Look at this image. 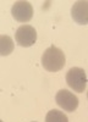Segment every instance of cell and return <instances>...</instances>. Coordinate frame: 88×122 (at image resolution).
Returning a JSON list of instances; mask_svg holds the SVG:
<instances>
[{"label": "cell", "mask_w": 88, "mask_h": 122, "mask_svg": "<svg viewBox=\"0 0 88 122\" xmlns=\"http://www.w3.org/2000/svg\"><path fill=\"white\" fill-rule=\"evenodd\" d=\"M65 62H66V59L64 51L54 45L48 48L42 56V66L49 72L60 71L65 66Z\"/></svg>", "instance_id": "obj_1"}, {"label": "cell", "mask_w": 88, "mask_h": 122, "mask_svg": "<svg viewBox=\"0 0 88 122\" xmlns=\"http://www.w3.org/2000/svg\"><path fill=\"white\" fill-rule=\"evenodd\" d=\"M66 83L77 93H83L87 87L86 71L81 67H72L66 73Z\"/></svg>", "instance_id": "obj_2"}, {"label": "cell", "mask_w": 88, "mask_h": 122, "mask_svg": "<svg viewBox=\"0 0 88 122\" xmlns=\"http://www.w3.org/2000/svg\"><path fill=\"white\" fill-rule=\"evenodd\" d=\"M55 100H56V104L65 111H67V112H73L78 107V104H80L78 98L73 93L66 89L59 90L55 95Z\"/></svg>", "instance_id": "obj_3"}, {"label": "cell", "mask_w": 88, "mask_h": 122, "mask_svg": "<svg viewBox=\"0 0 88 122\" xmlns=\"http://www.w3.org/2000/svg\"><path fill=\"white\" fill-rule=\"evenodd\" d=\"M15 39L18 45H21L23 48H29L37 40V30L34 29V27L29 26V25L21 26L16 30Z\"/></svg>", "instance_id": "obj_4"}, {"label": "cell", "mask_w": 88, "mask_h": 122, "mask_svg": "<svg viewBox=\"0 0 88 122\" xmlns=\"http://www.w3.org/2000/svg\"><path fill=\"white\" fill-rule=\"evenodd\" d=\"M11 15L17 22H29L33 17V7L28 1H16L11 9Z\"/></svg>", "instance_id": "obj_5"}, {"label": "cell", "mask_w": 88, "mask_h": 122, "mask_svg": "<svg viewBox=\"0 0 88 122\" xmlns=\"http://www.w3.org/2000/svg\"><path fill=\"white\" fill-rule=\"evenodd\" d=\"M71 16L73 21L78 25H87L88 23V3L82 0V1H76L71 10Z\"/></svg>", "instance_id": "obj_6"}, {"label": "cell", "mask_w": 88, "mask_h": 122, "mask_svg": "<svg viewBox=\"0 0 88 122\" xmlns=\"http://www.w3.org/2000/svg\"><path fill=\"white\" fill-rule=\"evenodd\" d=\"M15 44L9 36H0V56H7L14 51Z\"/></svg>", "instance_id": "obj_7"}, {"label": "cell", "mask_w": 88, "mask_h": 122, "mask_svg": "<svg viewBox=\"0 0 88 122\" xmlns=\"http://www.w3.org/2000/svg\"><path fill=\"white\" fill-rule=\"evenodd\" d=\"M45 122H68L67 116L56 109L50 110L45 116Z\"/></svg>", "instance_id": "obj_8"}, {"label": "cell", "mask_w": 88, "mask_h": 122, "mask_svg": "<svg viewBox=\"0 0 88 122\" xmlns=\"http://www.w3.org/2000/svg\"><path fill=\"white\" fill-rule=\"evenodd\" d=\"M0 122H3V121H1V120H0Z\"/></svg>", "instance_id": "obj_9"}]
</instances>
